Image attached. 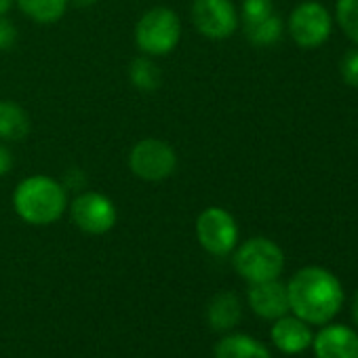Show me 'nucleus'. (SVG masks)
Wrapping results in <instances>:
<instances>
[{
  "label": "nucleus",
  "instance_id": "10",
  "mask_svg": "<svg viewBox=\"0 0 358 358\" xmlns=\"http://www.w3.org/2000/svg\"><path fill=\"white\" fill-rule=\"evenodd\" d=\"M249 306L251 310L266 318V320H276L285 314H289V293L287 285H282L278 278L274 280H264V282H253L249 287Z\"/></svg>",
  "mask_w": 358,
  "mask_h": 358
},
{
  "label": "nucleus",
  "instance_id": "22",
  "mask_svg": "<svg viewBox=\"0 0 358 358\" xmlns=\"http://www.w3.org/2000/svg\"><path fill=\"white\" fill-rule=\"evenodd\" d=\"M17 43V28L11 20L0 15V51H9Z\"/></svg>",
  "mask_w": 358,
  "mask_h": 358
},
{
  "label": "nucleus",
  "instance_id": "13",
  "mask_svg": "<svg viewBox=\"0 0 358 358\" xmlns=\"http://www.w3.org/2000/svg\"><path fill=\"white\" fill-rule=\"evenodd\" d=\"M241 314H243V308H241V299L236 297V293L232 291H224V293H217L209 308H207V318H209V324L211 329L215 331H232L238 320H241Z\"/></svg>",
  "mask_w": 358,
  "mask_h": 358
},
{
  "label": "nucleus",
  "instance_id": "26",
  "mask_svg": "<svg viewBox=\"0 0 358 358\" xmlns=\"http://www.w3.org/2000/svg\"><path fill=\"white\" fill-rule=\"evenodd\" d=\"M352 316H354V320H356V324H358V291H356L354 301H352Z\"/></svg>",
  "mask_w": 358,
  "mask_h": 358
},
{
  "label": "nucleus",
  "instance_id": "20",
  "mask_svg": "<svg viewBox=\"0 0 358 358\" xmlns=\"http://www.w3.org/2000/svg\"><path fill=\"white\" fill-rule=\"evenodd\" d=\"M274 13V3L272 0H243L241 5V22L245 24H253V22H262L266 17H270Z\"/></svg>",
  "mask_w": 358,
  "mask_h": 358
},
{
  "label": "nucleus",
  "instance_id": "11",
  "mask_svg": "<svg viewBox=\"0 0 358 358\" xmlns=\"http://www.w3.org/2000/svg\"><path fill=\"white\" fill-rule=\"evenodd\" d=\"M316 358H358V333L345 324H329L312 339Z\"/></svg>",
  "mask_w": 358,
  "mask_h": 358
},
{
  "label": "nucleus",
  "instance_id": "15",
  "mask_svg": "<svg viewBox=\"0 0 358 358\" xmlns=\"http://www.w3.org/2000/svg\"><path fill=\"white\" fill-rule=\"evenodd\" d=\"M215 358H272V354L262 341L249 335L232 333L217 341Z\"/></svg>",
  "mask_w": 358,
  "mask_h": 358
},
{
  "label": "nucleus",
  "instance_id": "7",
  "mask_svg": "<svg viewBox=\"0 0 358 358\" xmlns=\"http://www.w3.org/2000/svg\"><path fill=\"white\" fill-rule=\"evenodd\" d=\"M196 238L211 255H228L238 245V224L222 207H207L196 220Z\"/></svg>",
  "mask_w": 358,
  "mask_h": 358
},
{
  "label": "nucleus",
  "instance_id": "25",
  "mask_svg": "<svg viewBox=\"0 0 358 358\" xmlns=\"http://www.w3.org/2000/svg\"><path fill=\"white\" fill-rule=\"evenodd\" d=\"M15 0H0V15H7V11L13 7Z\"/></svg>",
  "mask_w": 358,
  "mask_h": 358
},
{
  "label": "nucleus",
  "instance_id": "14",
  "mask_svg": "<svg viewBox=\"0 0 358 358\" xmlns=\"http://www.w3.org/2000/svg\"><path fill=\"white\" fill-rule=\"evenodd\" d=\"M30 116L17 101L0 99V139L22 141L30 135Z\"/></svg>",
  "mask_w": 358,
  "mask_h": 358
},
{
  "label": "nucleus",
  "instance_id": "5",
  "mask_svg": "<svg viewBox=\"0 0 358 358\" xmlns=\"http://www.w3.org/2000/svg\"><path fill=\"white\" fill-rule=\"evenodd\" d=\"M129 169L143 182H162L177 169V154L171 143L156 137L139 139L129 154Z\"/></svg>",
  "mask_w": 358,
  "mask_h": 358
},
{
  "label": "nucleus",
  "instance_id": "17",
  "mask_svg": "<svg viewBox=\"0 0 358 358\" xmlns=\"http://www.w3.org/2000/svg\"><path fill=\"white\" fill-rule=\"evenodd\" d=\"M282 28H285L282 20L276 13H272L270 17H266L262 22H253V24L243 26L247 41L257 45V47H270V45L278 43L282 36Z\"/></svg>",
  "mask_w": 358,
  "mask_h": 358
},
{
  "label": "nucleus",
  "instance_id": "1",
  "mask_svg": "<svg viewBox=\"0 0 358 358\" xmlns=\"http://www.w3.org/2000/svg\"><path fill=\"white\" fill-rule=\"evenodd\" d=\"M289 310L308 324H327L343 306V289L337 276L320 266H308L287 285Z\"/></svg>",
  "mask_w": 358,
  "mask_h": 358
},
{
  "label": "nucleus",
  "instance_id": "24",
  "mask_svg": "<svg viewBox=\"0 0 358 358\" xmlns=\"http://www.w3.org/2000/svg\"><path fill=\"white\" fill-rule=\"evenodd\" d=\"M72 3H74L76 7H80V9H87V7H93V5H97L99 0H72Z\"/></svg>",
  "mask_w": 358,
  "mask_h": 358
},
{
  "label": "nucleus",
  "instance_id": "3",
  "mask_svg": "<svg viewBox=\"0 0 358 358\" xmlns=\"http://www.w3.org/2000/svg\"><path fill=\"white\" fill-rule=\"evenodd\" d=\"M182 38V20L169 7H154L135 26V45L148 57L169 55Z\"/></svg>",
  "mask_w": 358,
  "mask_h": 358
},
{
  "label": "nucleus",
  "instance_id": "4",
  "mask_svg": "<svg viewBox=\"0 0 358 358\" xmlns=\"http://www.w3.org/2000/svg\"><path fill=\"white\" fill-rule=\"evenodd\" d=\"M234 268L249 285L274 280L282 274L285 253L274 241L266 236H253L236 249Z\"/></svg>",
  "mask_w": 358,
  "mask_h": 358
},
{
  "label": "nucleus",
  "instance_id": "18",
  "mask_svg": "<svg viewBox=\"0 0 358 358\" xmlns=\"http://www.w3.org/2000/svg\"><path fill=\"white\" fill-rule=\"evenodd\" d=\"M129 80H131V85L135 89L150 93V91H156L160 87L162 76H160L158 66L148 55H143V57H135L131 62V66H129Z\"/></svg>",
  "mask_w": 358,
  "mask_h": 358
},
{
  "label": "nucleus",
  "instance_id": "12",
  "mask_svg": "<svg viewBox=\"0 0 358 358\" xmlns=\"http://www.w3.org/2000/svg\"><path fill=\"white\" fill-rule=\"evenodd\" d=\"M314 333L310 324L297 316H280L272 327V341L285 354H301L312 345Z\"/></svg>",
  "mask_w": 358,
  "mask_h": 358
},
{
  "label": "nucleus",
  "instance_id": "21",
  "mask_svg": "<svg viewBox=\"0 0 358 358\" xmlns=\"http://www.w3.org/2000/svg\"><path fill=\"white\" fill-rule=\"evenodd\" d=\"M339 74L348 87L358 89V47L345 51V55L339 62Z\"/></svg>",
  "mask_w": 358,
  "mask_h": 358
},
{
  "label": "nucleus",
  "instance_id": "9",
  "mask_svg": "<svg viewBox=\"0 0 358 358\" xmlns=\"http://www.w3.org/2000/svg\"><path fill=\"white\" fill-rule=\"evenodd\" d=\"M238 9L232 0H194L192 24L209 41H226L238 30Z\"/></svg>",
  "mask_w": 358,
  "mask_h": 358
},
{
  "label": "nucleus",
  "instance_id": "8",
  "mask_svg": "<svg viewBox=\"0 0 358 358\" xmlns=\"http://www.w3.org/2000/svg\"><path fill=\"white\" fill-rule=\"evenodd\" d=\"M70 215L76 228L91 236L108 234L118 222L116 205L101 192H85L76 196L70 205Z\"/></svg>",
  "mask_w": 358,
  "mask_h": 358
},
{
  "label": "nucleus",
  "instance_id": "2",
  "mask_svg": "<svg viewBox=\"0 0 358 358\" xmlns=\"http://www.w3.org/2000/svg\"><path fill=\"white\" fill-rule=\"evenodd\" d=\"M15 213L30 226H51L68 209V188L49 175H32L13 192Z\"/></svg>",
  "mask_w": 358,
  "mask_h": 358
},
{
  "label": "nucleus",
  "instance_id": "16",
  "mask_svg": "<svg viewBox=\"0 0 358 358\" xmlns=\"http://www.w3.org/2000/svg\"><path fill=\"white\" fill-rule=\"evenodd\" d=\"M20 11L36 24H57L66 11L70 0H15Z\"/></svg>",
  "mask_w": 358,
  "mask_h": 358
},
{
  "label": "nucleus",
  "instance_id": "19",
  "mask_svg": "<svg viewBox=\"0 0 358 358\" xmlns=\"http://www.w3.org/2000/svg\"><path fill=\"white\" fill-rule=\"evenodd\" d=\"M335 20L341 32L358 47V0H337Z\"/></svg>",
  "mask_w": 358,
  "mask_h": 358
},
{
  "label": "nucleus",
  "instance_id": "23",
  "mask_svg": "<svg viewBox=\"0 0 358 358\" xmlns=\"http://www.w3.org/2000/svg\"><path fill=\"white\" fill-rule=\"evenodd\" d=\"M13 152L0 141V177L3 175H9L11 173V169H13Z\"/></svg>",
  "mask_w": 358,
  "mask_h": 358
},
{
  "label": "nucleus",
  "instance_id": "6",
  "mask_svg": "<svg viewBox=\"0 0 358 358\" xmlns=\"http://www.w3.org/2000/svg\"><path fill=\"white\" fill-rule=\"evenodd\" d=\"M333 20L324 5L316 0L297 5L289 15V34L295 45L303 49H316L324 45L331 36Z\"/></svg>",
  "mask_w": 358,
  "mask_h": 358
}]
</instances>
